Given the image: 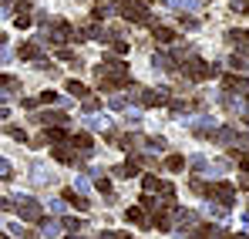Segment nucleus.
Segmentation results:
<instances>
[{
    "label": "nucleus",
    "mask_w": 249,
    "mask_h": 239,
    "mask_svg": "<svg viewBox=\"0 0 249 239\" xmlns=\"http://www.w3.org/2000/svg\"><path fill=\"white\" fill-rule=\"evenodd\" d=\"M178 68H182V78H185V81H209V78L219 74V64H209V61L196 57V54H189Z\"/></svg>",
    "instance_id": "f03ea898"
},
{
    "label": "nucleus",
    "mask_w": 249,
    "mask_h": 239,
    "mask_svg": "<svg viewBox=\"0 0 249 239\" xmlns=\"http://www.w3.org/2000/svg\"><path fill=\"white\" fill-rule=\"evenodd\" d=\"M68 145L74 148V155H78L81 162L94 155V138H91L88 131H71V138H68Z\"/></svg>",
    "instance_id": "6e6552de"
},
{
    "label": "nucleus",
    "mask_w": 249,
    "mask_h": 239,
    "mask_svg": "<svg viewBox=\"0 0 249 239\" xmlns=\"http://www.w3.org/2000/svg\"><path fill=\"white\" fill-rule=\"evenodd\" d=\"M7 135H10L14 142H27V131H24V128H17V125H7Z\"/></svg>",
    "instance_id": "72a5a7b5"
},
{
    "label": "nucleus",
    "mask_w": 249,
    "mask_h": 239,
    "mask_svg": "<svg viewBox=\"0 0 249 239\" xmlns=\"http://www.w3.org/2000/svg\"><path fill=\"white\" fill-rule=\"evenodd\" d=\"M111 108H115V111H124L128 105H124V98H111Z\"/></svg>",
    "instance_id": "37998d69"
},
{
    "label": "nucleus",
    "mask_w": 249,
    "mask_h": 239,
    "mask_svg": "<svg viewBox=\"0 0 249 239\" xmlns=\"http://www.w3.org/2000/svg\"><path fill=\"white\" fill-rule=\"evenodd\" d=\"M152 68H159V71L172 74V71H178V61H175L172 54H162V51H155V54H152Z\"/></svg>",
    "instance_id": "4468645a"
},
{
    "label": "nucleus",
    "mask_w": 249,
    "mask_h": 239,
    "mask_svg": "<svg viewBox=\"0 0 249 239\" xmlns=\"http://www.w3.org/2000/svg\"><path fill=\"white\" fill-rule=\"evenodd\" d=\"M0 91H7V94H17V91H20V81L10 78V74H0Z\"/></svg>",
    "instance_id": "a878e982"
},
{
    "label": "nucleus",
    "mask_w": 249,
    "mask_h": 239,
    "mask_svg": "<svg viewBox=\"0 0 249 239\" xmlns=\"http://www.w3.org/2000/svg\"><path fill=\"white\" fill-rule=\"evenodd\" d=\"M68 94H74V98H84V94H91V91L84 88L81 81H74V78H71V81H68Z\"/></svg>",
    "instance_id": "c85d7f7f"
},
{
    "label": "nucleus",
    "mask_w": 249,
    "mask_h": 239,
    "mask_svg": "<svg viewBox=\"0 0 249 239\" xmlns=\"http://www.w3.org/2000/svg\"><path fill=\"white\" fill-rule=\"evenodd\" d=\"M64 205H68L64 199H51V212H64Z\"/></svg>",
    "instance_id": "a19ab883"
},
{
    "label": "nucleus",
    "mask_w": 249,
    "mask_h": 239,
    "mask_svg": "<svg viewBox=\"0 0 249 239\" xmlns=\"http://www.w3.org/2000/svg\"><path fill=\"white\" fill-rule=\"evenodd\" d=\"M7 3H14V0H0V7H7Z\"/></svg>",
    "instance_id": "de8ad7c7"
},
{
    "label": "nucleus",
    "mask_w": 249,
    "mask_h": 239,
    "mask_svg": "<svg viewBox=\"0 0 249 239\" xmlns=\"http://www.w3.org/2000/svg\"><path fill=\"white\" fill-rule=\"evenodd\" d=\"M61 229H68V233H78V229H84L81 219H74V216H68L64 222H61Z\"/></svg>",
    "instance_id": "2f4dec72"
},
{
    "label": "nucleus",
    "mask_w": 249,
    "mask_h": 239,
    "mask_svg": "<svg viewBox=\"0 0 249 239\" xmlns=\"http://www.w3.org/2000/svg\"><path fill=\"white\" fill-rule=\"evenodd\" d=\"M105 142H108V145H124L122 131H115V128H108V131H105Z\"/></svg>",
    "instance_id": "f704fd0d"
},
{
    "label": "nucleus",
    "mask_w": 249,
    "mask_h": 239,
    "mask_svg": "<svg viewBox=\"0 0 249 239\" xmlns=\"http://www.w3.org/2000/svg\"><path fill=\"white\" fill-rule=\"evenodd\" d=\"M226 40H229L236 51L249 54V31H226Z\"/></svg>",
    "instance_id": "f3484780"
},
{
    "label": "nucleus",
    "mask_w": 249,
    "mask_h": 239,
    "mask_svg": "<svg viewBox=\"0 0 249 239\" xmlns=\"http://www.w3.org/2000/svg\"><path fill=\"white\" fill-rule=\"evenodd\" d=\"M142 189L145 192H155V196H162V199H175V185L172 182H165V179H155V175H145L142 179Z\"/></svg>",
    "instance_id": "1a4fd4ad"
},
{
    "label": "nucleus",
    "mask_w": 249,
    "mask_h": 239,
    "mask_svg": "<svg viewBox=\"0 0 249 239\" xmlns=\"http://www.w3.org/2000/svg\"><path fill=\"white\" fill-rule=\"evenodd\" d=\"M0 179H3V182H10V179H14V165H10L7 159H0Z\"/></svg>",
    "instance_id": "c9c22d12"
},
{
    "label": "nucleus",
    "mask_w": 249,
    "mask_h": 239,
    "mask_svg": "<svg viewBox=\"0 0 249 239\" xmlns=\"http://www.w3.org/2000/svg\"><path fill=\"white\" fill-rule=\"evenodd\" d=\"M105 125H108V118H105V115H98V118H91V128H94V131H101Z\"/></svg>",
    "instance_id": "ea45409f"
},
{
    "label": "nucleus",
    "mask_w": 249,
    "mask_h": 239,
    "mask_svg": "<svg viewBox=\"0 0 249 239\" xmlns=\"http://www.w3.org/2000/svg\"><path fill=\"white\" fill-rule=\"evenodd\" d=\"M14 24H17L20 31L34 24V17H31V3H27V0H14Z\"/></svg>",
    "instance_id": "9b49d317"
},
{
    "label": "nucleus",
    "mask_w": 249,
    "mask_h": 239,
    "mask_svg": "<svg viewBox=\"0 0 249 239\" xmlns=\"http://www.w3.org/2000/svg\"><path fill=\"white\" fill-rule=\"evenodd\" d=\"M61 57H64L68 64H74V68H81V57H78L74 51H68V47H61Z\"/></svg>",
    "instance_id": "e433bc0d"
},
{
    "label": "nucleus",
    "mask_w": 249,
    "mask_h": 239,
    "mask_svg": "<svg viewBox=\"0 0 249 239\" xmlns=\"http://www.w3.org/2000/svg\"><path fill=\"white\" fill-rule=\"evenodd\" d=\"M165 168H168V172H182V168H185V159H182V155H168Z\"/></svg>",
    "instance_id": "c756f323"
},
{
    "label": "nucleus",
    "mask_w": 249,
    "mask_h": 239,
    "mask_svg": "<svg viewBox=\"0 0 249 239\" xmlns=\"http://www.w3.org/2000/svg\"><path fill=\"white\" fill-rule=\"evenodd\" d=\"M165 3H175V0H165Z\"/></svg>",
    "instance_id": "5fc2aeb1"
},
{
    "label": "nucleus",
    "mask_w": 249,
    "mask_h": 239,
    "mask_svg": "<svg viewBox=\"0 0 249 239\" xmlns=\"http://www.w3.org/2000/svg\"><path fill=\"white\" fill-rule=\"evenodd\" d=\"M34 121L41 125V128H54V125H71V118L68 115H61V111H41V115H34Z\"/></svg>",
    "instance_id": "f8f14e48"
},
{
    "label": "nucleus",
    "mask_w": 249,
    "mask_h": 239,
    "mask_svg": "<svg viewBox=\"0 0 249 239\" xmlns=\"http://www.w3.org/2000/svg\"><path fill=\"white\" fill-rule=\"evenodd\" d=\"M229 68H236V71H249L246 57H239V54H232V57H229Z\"/></svg>",
    "instance_id": "4c0bfd02"
},
{
    "label": "nucleus",
    "mask_w": 249,
    "mask_h": 239,
    "mask_svg": "<svg viewBox=\"0 0 249 239\" xmlns=\"http://www.w3.org/2000/svg\"><path fill=\"white\" fill-rule=\"evenodd\" d=\"M94 78H98V88L101 91H124L131 84L128 64H124L122 57H101L94 64Z\"/></svg>",
    "instance_id": "f257e3e1"
},
{
    "label": "nucleus",
    "mask_w": 249,
    "mask_h": 239,
    "mask_svg": "<svg viewBox=\"0 0 249 239\" xmlns=\"http://www.w3.org/2000/svg\"><path fill=\"white\" fill-rule=\"evenodd\" d=\"M152 34H155L159 44H175V40H178V34H175L172 27H162V24H155V27H152Z\"/></svg>",
    "instance_id": "5701e85b"
},
{
    "label": "nucleus",
    "mask_w": 249,
    "mask_h": 239,
    "mask_svg": "<svg viewBox=\"0 0 249 239\" xmlns=\"http://www.w3.org/2000/svg\"><path fill=\"white\" fill-rule=\"evenodd\" d=\"M44 40L54 44V47H64L68 40H78V27L68 24V20H51L47 31H44V37H41V44H44Z\"/></svg>",
    "instance_id": "7ed1b4c3"
},
{
    "label": "nucleus",
    "mask_w": 249,
    "mask_h": 239,
    "mask_svg": "<svg viewBox=\"0 0 249 239\" xmlns=\"http://www.w3.org/2000/svg\"><path fill=\"white\" fill-rule=\"evenodd\" d=\"M78 37H84V40H105V27H101V20H91V24L78 27Z\"/></svg>",
    "instance_id": "dca6fc26"
},
{
    "label": "nucleus",
    "mask_w": 249,
    "mask_h": 239,
    "mask_svg": "<svg viewBox=\"0 0 249 239\" xmlns=\"http://www.w3.org/2000/svg\"><path fill=\"white\" fill-rule=\"evenodd\" d=\"M246 88H249V81L239 78V74H226L222 78V91H246Z\"/></svg>",
    "instance_id": "4be33fe9"
},
{
    "label": "nucleus",
    "mask_w": 249,
    "mask_h": 239,
    "mask_svg": "<svg viewBox=\"0 0 249 239\" xmlns=\"http://www.w3.org/2000/svg\"><path fill=\"white\" fill-rule=\"evenodd\" d=\"M0 40H3V37H0Z\"/></svg>",
    "instance_id": "13d9d810"
},
{
    "label": "nucleus",
    "mask_w": 249,
    "mask_h": 239,
    "mask_svg": "<svg viewBox=\"0 0 249 239\" xmlns=\"http://www.w3.org/2000/svg\"><path fill=\"white\" fill-rule=\"evenodd\" d=\"M243 121H246V125H249V115H246V118H243Z\"/></svg>",
    "instance_id": "603ef678"
},
{
    "label": "nucleus",
    "mask_w": 249,
    "mask_h": 239,
    "mask_svg": "<svg viewBox=\"0 0 249 239\" xmlns=\"http://www.w3.org/2000/svg\"><path fill=\"white\" fill-rule=\"evenodd\" d=\"M115 175H118V179H131V175H138V162H135V155L124 162V165H118V168H115Z\"/></svg>",
    "instance_id": "393cba45"
},
{
    "label": "nucleus",
    "mask_w": 249,
    "mask_h": 239,
    "mask_svg": "<svg viewBox=\"0 0 249 239\" xmlns=\"http://www.w3.org/2000/svg\"><path fill=\"white\" fill-rule=\"evenodd\" d=\"M239 10H243V14H249V0H246V3H239Z\"/></svg>",
    "instance_id": "49530a36"
},
{
    "label": "nucleus",
    "mask_w": 249,
    "mask_h": 239,
    "mask_svg": "<svg viewBox=\"0 0 249 239\" xmlns=\"http://www.w3.org/2000/svg\"><path fill=\"white\" fill-rule=\"evenodd\" d=\"M196 222H199V216H196L192 209H175V205H172V233H175V229L189 233Z\"/></svg>",
    "instance_id": "9d476101"
},
{
    "label": "nucleus",
    "mask_w": 249,
    "mask_h": 239,
    "mask_svg": "<svg viewBox=\"0 0 249 239\" xmlns=\"http://www.w3.org/2000/svg\"><path fill=\"white\" fill-rule=\"evenodd\" d=\"M0 98H3V94H0Z\"/></svg>",
    "instance_id": "4d7b16f0"
},
{
    "label": "nucleus",
    "mask_w": 249,
    "mask_h": 239,
    "mask_svg": "<svg viewBox=\"0 0 249 239\" xmlns=\"http://www.w3.org/2000/svg\"><path fill=\"white\" fill-rule=\"evenodd\" d=\"M81 108H84V111H88V115H94V111L101 108V101H98L94 94H84V98H81Z\"/></svg>",
    "instance_id": "bb28decb"
},
{
    "label": "nucleus",
    "mask_w": 249,
    "mask_h": 239,
    "mask_svg": "<svg viewBox=\"0 0 249 239\" xmlns=\"http://www.w3.org/2000/svg\"><path fill=\"white\" fill-rule=\"evenodd\" d=\"M20 105H24V108H31V111H34V108H37V105H41V101H37V98H24V101H20Z\"/></svg>",
    "instance_id": "a18cd8bd"
},
{
    "label": "nucleus",
    "mask_w": 249,
    "mask_h": 239,
    "mask_svg": "<svg viewBox=\"0 0 249 239\" xmlns=\"http://www.w3.org/2000/svg\"><path fill=\"white\" fill-rule=\"evenodd\" d=\"M68 239H81V236H78V233H71V236H68Z\"/></svg>",
    "instance_id": "09e8293b"
},
{
    "label": "nucleus",
    "mask_w": 249,
    "mask_h": 239,
    "mask_svg": "<svg viewBox=\"0 0 249 239\" xmlns=\"http://www.w3.org/2000/svg\"><path fill=\"white\" fill-rule=\"evenodd\" d=\"M118 14L131 24H148V3L145 0H118Z\"/></svg>",
    "instance_id": "423d86ee"
},
{
    "label": "nucleus",
    "mask_w": 249,
    "mask_h": 239,
    "mask_svg": "<svg viewBox=\"0 0 249 239\" xmlns=\"http://www.w3.org/2000/svg\"><path fill=\"white\" fill-rule=\"evenodd\" d=\"M51 155H54V159L61 162V165H78V155H74V148H71V145H68V142H61V145H54V148H51Z\"/></svg>",
    "instance_id": "ddd939ff"
},
{
    "label": "nucleus",
    "mask_w": 249,
    "mask_h": 239,
    "mask_svg": "<svg viewBox=\"0 0 249 239\" xmlns=\"http://www.w3.org/2000/svg\"><path fill=\"white\" fill-rule=\"evenodd\" d=\"M98 3H108V0H98Z\"/></svg>",
    "instance_id": "864d4df0"
},
{
    "label": "nucleus",
    "mask_w": 249,
    "mask_h": 239,
    "mask_svg": "<svg viewBox=\"0 0 249 239\" xmlns=\"http://www.w3.org/2000/svg\"><path fill=\"white\" fill-rule=\"evenodd\" d=\"M124 219H128V222H135V226H152V216H148L142 205H131V209H124Z\"/></svg>",
    "instance_id": "6ab92c4d"
},
{
    "label": "nucleus",
    "mask_w": 249,
    "mask_h": 239,
    "mask_svg": "<svg viewBox=\"0 0 249 239\" xmlns=\"http://www.w3.org/2000/svg\"><path fill=\"white\" fill-rule=\"evenodd\" d=\"M31 179H34L37 185H51V182H54V175H51V172L44 168L41 162H34V165H31Z\"/></svg>",
    "instance_id": "412c9836"
},
{
    "label": "nucleus",
    "mask_w": 249,
    "mask_h": 239,
    "mask_svg": "<svg viewBox=\"0 0 249 239\" xmlns=\"http://www.w3.org/2000/svg\"><path fill=\"white\" fill-rule=\"evenodd\" d=\"M138 121H142V118H138V111H131V115H124V125H131V128H138Z\"/></svg>",
    "instance_id": "79ce46f5"
},
{
    "label": "nucleus",
    "mask_w": 249,
    "mask_h": 239,
    "mask_svg": "<svg viewBox=\"0 0 249 239\" xmlns=\"http://www.w3.org/2000/svg\"><path fill=\"white\" fill-rule=\"evenodd\" d=\"M10 209H14V199H3L0 196V212H10Z\"/></svg>",
    "instance_id": "c03bdc74"
},
{
    "label": "nucleus",
    "mask_w": 249,
    "mask_h": 239,
    "mask_svg": "<svg viewBox=\"0 0 249 239\" xmlns=\"http://www.w3.org/2000/svg\"><path fill=\"white\" fill-rule=\"evenodd\" d=\"M246 98H249V88H246Z\"/></svg>",
    "instance_id": "6e6d98bb"
},
{
    "label": "nucleus",
    "mask_w": 249,
    "mask_h": 239,
    "mask_svg": "<svg viewBox=\"0 0 249 239\" xmlns=\"http://www.w3.org/2000/svg\"><path fill=\"white\" fill-rule=\"evenodd\" d=\"M41 51H44V44H41V40H24L17 54H20L24 61H41Z\"/></svg>",
    "instance_id": "2eb2a0df"
},
{
    "label": "nucleus",
    "mask_w": 249,
    "mask_h": 239,
    "mask_svg": "<svg viewBox=\"0 0 249 239\" xmlns=\"http://www.w3.org/2000/svg\"><path fill=\"white\" fill-rule=\"evenodd\" d=\"M118 239H131V236H124V233H118Z\"/></svg>",
    "instance_id": "8fccbe9b"
},
{
    "label": "nucleus",
    "mask_w": 249,
    "mask_h": 239,
    "mask_svg": "<svg viewBox=\"0 0 249 239\" xmlns=\"http://www.w3.org/2000/svg\"><path fill=\"white\" fill-rule=\"evenodd\" d=\"M178 24H182L185 31H196V27H199V20H196V17H182V14H178Z\"/></svg>",
    "instance_id": "58836bf2"
},
{
    "label": "nucleus",
    "mask_w": 249,
    "mask_h": 239,
    "mask_svg": "<svg viewBox=\"0 0 249 239\" xmlns=\"http://www.w3.org/2000/svg\"><path fill=\"white\" fill-rule=\"evenodd\" d=\"M91 175H98V179H94V185H98V192H105V196H111V182H108V179H105L101 172H91Z\"/></svg>",
    "instance_id": "7c9ffc66"
},
{
    "label": "nucleus",
    "mask_w": 249,
    "mask_h": 239,
    "mask_svg": "<svg viewBox=\"0 0 249 239\" xmlns=\"http://www.w3.org/2000/svg\"><path fill=\"white\" fill-rule=\"evenodd\" d=\"M14 212L24 219V222H41L44 219V205L34 196H17L14 199Z\"/></svg>",
    "instance_id": "39448f33"
},
{
    "label": "nucleus",
    "mask_w": 249,
    "mask_h": 239,
    "mask_svg": "<svg viewBox=\"0 0 249 239\" xmlns=\"http://www.w3.org/2000/svg\"><path fill=\"white\" fill-rule=\"evenodd\" d=\"M172 101V91L168 88H142L138 91V105L142 108H162Z\"/></svg>",
    "instance_id": "0eeeda50"
},
{
    "label": "nucleus",
    "mask_w": 249,
    "mask_h": 239,
    "mask_svg": "<svg viewBox=\"0 0 249 239\" xmlns=\"http://www.w3.org/2000/svg\"><path fill=\"white\" fill-rule=\"evenodd\" d=\"M0 239H10V236H3V233H0Z\"/></svg>",
    "instance_id": "3c124183"
},
{
    "label": "nucleus",
    "mask_w": 249,
    "mask_h": 239,
    "mask_svg": "<svg viewBox=\"0 0 249 239\" xmlns=\"http://www.w3.org/2000/svg\"><path fill=\"white\" fill-rule=\"evenodd\" d=\"M37 101H41V105H61V94H54V91H41Z\"/></svg>",
    "instance_id": "473e14b6"
},
{
    "label": "nucleus",
    "mask_w": 249,
    "mask_h": 239,
    "mask_svg": "<svg viewBox=\"0 0 249 239\" xmlns=\"http://www.w3.org/2000/svg\"><path fill=\"white\" fill-rule=\"evenodd\" d=\"M206 212H209V216H215V219L229 216V209H226V205H219V202H209V199H206Z\"/></svg>",
    "instance_id": "cd10ccee"
},
{
    "label": "nucleus",
    "mask_w": 249,
    "mask_h": 239,
    "mask_svg": "<svg viewBox=\"0 0 249 239\" xmlns=\"http://www.w3.org/2000/svg\"><path fill=\"white\" fill-rule=\"evenodd\" d=\"M202 196H206L209 202H219V205L232 209V202H236V185H232V182H202Z\"/></svg>",
    "instance_id": "20e7f679"
},
{
    "label": "nucleus",
    "mask_w": 249,
    "mask_h": 239,
    "mask_svg": "<svg viewBox=\"0 0 249 239\" xmlns=\"http://www.w3.org/2000/svg\"><path fill=\"white\" fill-rule=\"evenodd\" d=\"M41 236L57 239L61 236V222H57V219H41Z\"/></svg>",
    "instance_id": "b1692460"
},
{
    "label": "nucleus",
    "mask_w": 249,
    "mask_h": 239,
    "mask_svg": "<svg viewBox=\"0 0 249 239\" xmlns=\"http://www.w3.org/2000/svg\"><path fill=\"white\" fill-rule=\"evenodd\" d=\"M61 199L68 202V205H74L78 212H88V209H91V202L84 199L81 192H74V189H64V196H61Z\"/></svg>",
    "instance_id": "aec40b11"
},
{
    "label": "nucleus",
    "mask_w": 249,
    "mask_h": 239,
    "mask_svg": "<svg viewBox=\"0 0 249 239\" xmlns=\"http://www.w3.org/2000/svg\"><path fill=\"white\" fill-rule=\"evenodd\" d=\"M71 138V131L64 128V125H54V128H44V142H51V145H61V142H68Z\"/></svg>",
    "instance_id": "a211bd4d"
}]
</instances>
